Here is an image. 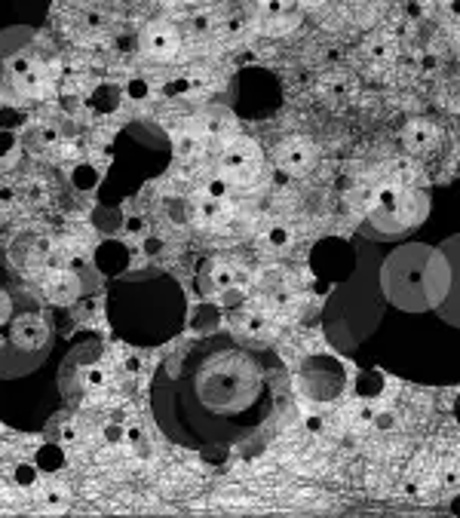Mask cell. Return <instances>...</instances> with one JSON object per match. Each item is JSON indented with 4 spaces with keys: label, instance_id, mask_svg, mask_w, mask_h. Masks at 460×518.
<instances>
[{
    "label": "cell",
    "instance_id": "cell-1",
    "mask_svg": "<svg viewBox=\"0 0 460 518\" xmlns=\"http://www.w3.org/2000/svg\"><path fill=\"white\" fill-rule=\"evenodd\" d=\"M328 346L417 386H460V188L396 234L359 227L310 254Z\"/></svg>",
    "mask_w": 460,
    "mask_h": 518
},
{
    "label": "cell",
    "instance_id": "cell-2",
    "mask_svg": "<svg viewBox=\"0 0 460 518\" xmlns=\"http://www.w3.org/2000/svg\"><path fill=\"white\" fill-rule=\"evenodd\" d=\"M151 414L206 460L255 457L291 414V374L270 344L212 331L175 346L151 377Z\"/></svg>",
    "mask_w": 460,
    "mask_h": 518
},
{
    "label": "cell",
    "instance_id": "cell-3",
    "mask_svg": "<svg viewBox=\"0 0 460 518\" xmlns=\"http://www.w3.org/2000/svg\"><path fill=\"white\" fill-rule=\"evenodd\" d=\"M52 346V322L34 304H19L0 289V377L31 374L43 365Z\"/></svg>",
    "mask_w": 460,
    "mask_h": 518
},
{
    "label": "cell",
    "instance_id": "cell-4",
    "mask_svg": "<svg viewBox=\"0 0 460 518\" xmlns=\"http://www.w3.org/2000/svg\"><path fill=\"white\" fill-rule=\"evenodd\" d=\"M258 148L252 142H233L230 148L221 153V178L227 184L233 181H255V172H258Z\"/></svg>",
    "mask_w": 460,
    "mask_h": 518
},
{
    "label": "cell",
    "instance_id": "cell-5",
    "mask_svg": "<svg viewBox=\"0 0 460 518\" xmlns=\"http://www.w3.org/2000/svg\"><path fill=\"white\" fill-rule=\"evenodd\" d=\"M141 46L153 61H169V59L178 56L181 37H178V31H175L172 25H166V22H153V25L144 28Z\"/></svg>",
    "mask_w": 460,
    "mask_h": 518
},
{
    "label": "cell",
    "instance_id": "cell-6",
    "mask_svg": "<svg viewBox=\"0 0 460 518\" xmlns=\"http://www.w3.org/2000/svg\"><path fill=\"white\" fill-rule=\"evenodd\" d=\"M313 157H316V151H313L310 142H304V138H289L286 144H279V151H276V163H279L282 172H307L313 163Z\"/></svg>",
    "mask_w": 460,
    "mask_h": 518
},
{
    "label": "cell",
    "instance_id": "cell-7",
    "mask_svg": "<svg viewBox=\"0 0 460 518\" xmlns=\"http://www.w3.org/2000/svg\"><path fill=\"white\" fill-rule=\"evenodd\" d=\"M433 138H436V129H433V123H427V120H411L408 126L402 129V144L408 151H427L429 144H433Z\"/></svg>",
    "mask_w": 460,
    "mask_h": 518
},
{
    "label": "cell",
    "instance_id": "cell-8",
    "mask_svg": "<svg viewBox=\"0 0 460 518\" xmlns=\"http://www.w3.org/2000/svg\"><path fill=\"white\" fill-rule=\"evenodd\" d=\"M206 273H209V280H212V285L206 291H227L230 285H233V270H230L227 264H218V261H209V264L203 267Z\"/></svg>",
    "mask_w": 460,
    "mask_h": 518
},
{
    "label": "cell",
    "instance_id": "cell-9",
    "mask_svg": "<svg viewBox=\"0 0 460 518\" xmlns=\"http://www.w3.org/2000/svg\"><path fill=\"white\" fill-rule=\"evenodd\" d=\"M221 215V199L218 197H203L199 199V221H215Z\"/></svg>",
    "mask_w": 460,
    "mask_h": 518
},
{
    "label": "cell",
    "instance_id": "cell-10",
    "mask_svg": "<svg viewBox=\"0 0 460 518\" xmlns=\"http://www.w3.org/2000/svg\"><path fill=\"white\" fill-rule=\"evenodd\" d=\"M264 3V10L270 15H279V13H289V6L295 3V0H261Z\"/></svg>",
    "mask_w": 460,
    "mask_h": 518
},
{
    "label": "cell",
    "instance_id": "cell-11",
    "mask_svg": "<svg viewBox=\"0 0 460 518\" xmlns=\"http://www.w3.org/2000/svg\"><path fill=\"white\" fill-rule=\"evenodd\" d=\"M264 326H267V322L261 319V316H249V326H245V335H249V337H258L261 331H264Z\"/></svg>",
    "mask_w": 460,
    "mask_h": 518
},
{
    "label": "cell",
    "instance_id": "cell-12",
    "mask_svg": "<svg viewBox=\"0 0 460 518\" xmlns=\"http://www.w3.org/2000/svg\"><path fill=\"white\" fill-rule=\"evenodd\" d=\"M378 427H381V429H383V427H387V429L393 427V414H378Z\"/></svg>",
    "mask_w": 460,
    "mask_h": 518
},
{
    "label": "cell",
    "instance_id": "cell-13",
    "mask_svg": "<svg viewBox=\"0 0 460 518\" xmlns=\"http://www.w3.org/2000/svg\"><path fill=\"white\" fill-rule=\"evenodd\" d=\"M307 429H310V432H319V429H322V417H310V420H307Z\"/></svg>",
    "mask_w": 460,
    "mask_h": 518
},
{
    "label": "cell",
    "instance_id": "cell-14",
    "mask_svg": "<svg viewBox=\"0 0 460 518\" xmlns=\"http://www.w3.org/2000/svg\"><path fill=\"white\" fill-rule=\"evenodd\" d=\"M270 239H273L276 245H279V243H286V239H289V234H282V230H273V236H270Z\"/></svg>",
    "mask_w": 460,
    "mask_h": 518
},
{
    "label": "cell",
    "instance_id": "cell-15",
    "mask_svg": "<svg viewBox=\"0 0 460 518\" xmlns=\"http://www.w3.org/2000/svg\"><path fill=\"white\" fill-rule=\"evenodd\" d=\"M448 10L454 13V15H460V0H451V6H448Z\"/></svg>",
    "mask_w": 460,
    "mask_h": 518
}]
</instances>
